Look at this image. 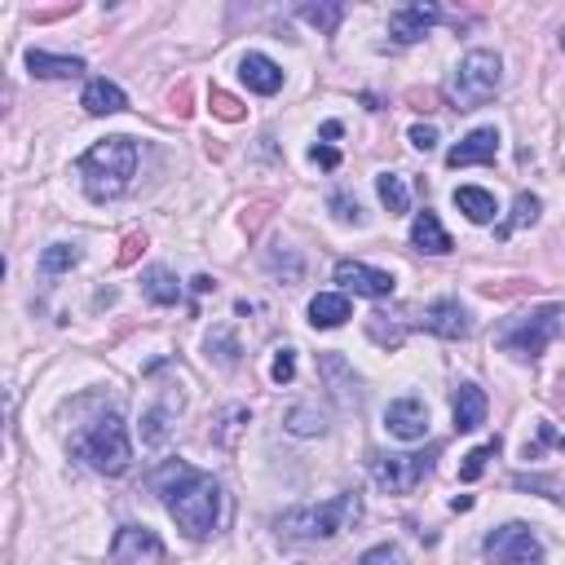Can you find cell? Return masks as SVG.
<instances>
[{"mask_svg":"<svg viewBox=\"0 0 565 565\" xmlns=\"http://www.w3.org/2000/svg\"><path fill=\"white\" fill-rule=\"evenodd\" d=\"M151 490L164 499L168 517L190 539H208L221 525V486H217V477L190 468L186 459H164L151 473Z\"/></svg>","mask_w":565,"mask_h":565,"instance_id":"1","label":"cell"},{"mask_svg":"<svg viewBox=\"0 0 565 565\" xmlns=\"http://www.w3.org/2000/svg\"><path fill=\"white\" fill-rule=\"evenodd\" d=\"M137 159H142L137 155V142H129V137H102V142H93L80 155V164H76L85 195L93 203L120 199L133 186V177H137Z\"/></svg>","mask_w":565,"mask_h":565,"instance_id":"2","label":"cell"},{"mask_svg":"<svg viewBox=\"0 0 565 565\" xmlns=\"http://www.w3.org/2000/svg\"><path fill=\"white\" fill-rule=\"evenodd\" d=\"M363 517V499L354 490L336 495V499H323V503H301V508H288L274 525L282 539H297V543H319V539H336L341 530H350V521Z\"/></svg>","mask_w":565,"mask_h":565,"instance_id":"3","label":"cell"},{"mask_svg":"<svg viewBox=\"0 0 565 565\" xmlns=\"http://www.w3.org/2000/svg\"><path fill=\"white\" fill-rule=\"evenodd\" d=\"M76 455H80L93 473H102V477H120V473L133 464V442H129L124 420H120L115 411L98 416V420L76 437Z\"/></svg>","mask_w":565,"mask_h":565,"instance_id":"4","label":"cell"},{"mask_svg":"<svg viewBox=\"0 0 565 565\" xmlns=\"http://www.w3.org/2000/svg\"><path fill=\"white\" fill-rule=\"evenodd\" d=\"M561 319L565 310L561 306H539V310H525V314H512L499 323L495 332V345L512 358H539L556 336H561Z\"/></svg>","mask_w":565,"mask_h":565,"instance_id":"5","label":"cell"},{"mask_svg":"<svg viewBox=\"0 0 565 565\" xmlns=\"http://www.w3.org/2000/svg\"><path fill=\"white\" fill-rule=\"evenodd\" d=\"M499 85H503V63H499V54L473 49V54L459 58V67H455V76H451V102H455V111H473V107L490 102V98L499 93Z\"/></svg>","mask_w":565,"mask_h":565,"instance_id":"6","label":"cell"},{"mask_svg":"<svg viewBox=\"0 0 565 565\" xmlns=\"http://www.w3.org/2000/svg\"><path fill=\"white\" fill-rule=\"evenodd\" d=\"M481 552H486V565H543V543L521 521H508V525L490 530L481 539Z\"/></svg>","mask_w":565,"mask_h":565,"instance_id":"7","label":"cell"},{"mask_svg":"<svg viewBox=\"0 0 565 565\" xmlns=\"http://www.w3.org/2000/svg\"><path fill=\"white\" fill-rule=\"evenodd\" d=\"M433 468V455H372V481L385 495H411Z\"/></svg>","mask_w":565,"mask_h":565,"instance_id":"8","label":"cell"},{"mask_svg":"<svg viewBox=\"0 0 565 565\" xmlns=\"http://www.w3.org/2000/svg\"><path fill=\"white\" fill-rule=\"evenodd\" d=\"M111 565H164V543L146 525H124L111 539Z\"/></svg>","mask_w":565,"mask_h":565,"instance_id":"9","label":"cell"},{"mask_svg":"<svg viewBox=\"0 0 565 565\" xmlns=\"http://www.w3.org/2000/svg\"><path fill=\"white\" fill-rule=\"evenodd\" d=\"M336 282H341L345 292L367 297V301H385V297H394V274L372 269V265H363V261H341V265H336Z\"/></svg>","mask_w":565,"mask_h":565,"instance_id":"10","label":"cell"},{"mask_svg":"<svg viewBox=\"0 0 565 565\" xmlns=\"http://www.w3.org/2000/svg\"><path fill=\"white\" fill-rule=\"evenodd\" d=\"M437 19H442V10L433 5V0H416V5H402V10L389 14V36H394L398 45H416V41L429 36V27H433Z\"/></svg>","mask_w":565,"mask_h":565,"instance_id":"11","label":"cell"},{"mask_svg":"<svg viewBox=\"0 0 565 565\" xmlns=\"http://www.w3.org/2000/svg\"><path fill=\"white\" fill-rule=\"evenodd\" d=\"M420 328L442 341H464V336H473V314L459 301H433V306H424Z\"/></svg>","mask_w":565,"mask_h":565,"instance_id":"12","label":"cell"},{"mask_svg":"<svg viewBox=\"0 0 565 565\" xmlns=\"http://www.w3.org/2000/svg\"><path fill=\"white\" fill-rule=\"evenodd\" d=\"M385 429L398 437V442H420L429 433V407L420 398H398L389 402L385 411Z\"/></svg>","mask_w":565,"mask_h":565,"instance_id":"13","label":"cell"},{"mask_svg":"<svg viewBox=\"0 0 565 565\" xmlns=\"http://www.w3.org/2000/svg\"><path fill=\"white\" fill-rule=\"evenodd\" d=\"M495 155H499V129H473L459 146H451V155H446V164L451 168H468V164H495Z\"/></svg>","mask_w":565,"mask_h":565,"instance_id":"14","label":"cell"},{"mask_svg":"<svg viewBox=\"0 0 565 565\" xmlns=\"http://www.w3.org/2000/svg\"><path fill=\"white\" fill-rule=\"evenodd\" d=\"M239 80H243L252 93L274 98V93L282 89V67H278L274 58H265V54H243V58H239Z\"/></svg>","mask_w":565,"mask_h":565,"instance_id":"15","label":"cell"},{"mask_svg":"<svg viewBox=\"0 0 565 565\" xmlns=\"http://www.w3.org/2000/svg\"><path fill=\"white\" fill-rule=\"evenodd\" d=\"M486 394L473 385V380H464L459 389H455V398H451V420H455V429L459 433H473V429H481L486 424Z\"/></svg>","mask_w":565,"mask_h":565,"instance_id":"16","label":"cell"},{"mask_svg":"<svg viewBox=\"0 0 565 565\" xmlns=\"http://www.w3.org/2000/svg\"><path fill=\"white\" fill-rule=\"evenodd\" d=\"M411 247H420V252H429V256H446L451 252V234L442 230V221H437V212H416V221H411Z\"/></svg>","mask_w":565,"mask_h":565,"instance_id":"17","label":"cell"},{"mask_svg":"<svg viewBox=\"0 0 565 565\" xmlns=\"http://www.w3.org/2000/svg\"><path fill=\"white\" fill-rule=\"evenodd\" d=\"M27 71L36 80H76L85 71L80 58H63V54H45V49H27Z\"/></svg>","mask_w":565,"mask_h":565,"instance_id":"18","label":"cell"},{"mask_svg":"<svg viewBox=\"0 0 565 565\" xmlns=\"http://www.w3.org/2000/svg\"><path fill=\"white\" fill-rule=\"evenodd\" d=\"M80 107H85L89 115H120V111L129 107V98H124V89L111 85V80H89Z\"/></svg>","mask_w":565,"mask_h":565,"instance_id":"19","label":"cell"},{"mask_svg":"<svg viewBox=\"0 0 565 565\" xmlns=\"http://www.w3.org/2000/svg\"><path fill=\"white\" fill-rule=\"evenodd\" d=\"M350 319V297L345 292H319L314 301H310V323L319 328V332H332V328H341Z\"/></svg>","mask_w":565,"mask_h":565,"instance_id":"20","label":"cell"},{"mask_svg":"<svg viewBox=\"0 0 565 565\" xmlns=\"http://www.w3.org/2000/svg\"><path fill=\"white\" fill-rule=\"evenodd\" d=\"M142 292H146L151 306H177V301H181V282H177L164 265H151V269L142 274Z\"/></svg>","mask_w":565,"mask_h":565,"instance_id":"21","label":"cell"},{"mask_svg":"<svg viewBox=\"0 0 565 565\" xmlns=\"http://www.w3.org/2000/svg\"><path fill=\"white\" fill-rule=\"evenodd\" d=\"M455 208L473 221V225H486V221H495V195L490 190H481V186H459L455 190Z\"/></svg>","mask_w":565,"mask_h":565,"instance_id":"22","label":"cell"},{"mask_svg":"<svg viewBox=\"0 0 565 565\" xmlns=\"http://www.w3.org/2000/svg\"><path fill=\"white\" fill-rule=\"evenodd\" d=\"M376 195H380V203H385L394 217L411 212V190H407V181H402L398 173H380V177H376Z\"/></svg>","mask_w":565,"mask_h":565,"instance_id":"23","label":"cell"},{"mask_svg":"<svg viewBox=\"0 0 565 565\" xmlns=\"http://www.w3.org/2000/svg\"><path fill=\"white\" fill-rule=\"evenodd\" d=\"M282 424H288V433H297V437L328 433V416H323V411H314V407H292Z\"/></svg>","mask_w":565,"mask_h":565,"instance_id":"24","label":"cell"},{"mask_svg":"<svg viewBox=\"0 0 565 565\" xmlns=\"http://www.w3.org/2000/svg\"><path fill=\"white\" fill-rule=\"evenodd\" d=\"M71 265H80V252H76L71 243H49V247L41 252V269H45V274H67Z\"/></svg>","mask_w":565,"mask_h":565,"instance_id":"25","label":"cell"},{"mask_svg":"<svg viewBox=\"0 0 565 565\" xmlns=\"http://www.w3.org/2000/svg\"><path fill=\"white\" fill-rule=\"evenodd\" d=\"M328 208H332V217H336L341 225H363V221H367V217H363V203H358L354 195H345V190L328 195Z\"/></svg>","mask_w":565,"mask_h":565,"instance_id":"26","label":"cell"},{"mask_svg":"<svg viewBox=\"0 0 565 565\" xmlns=\"http://www.w3.org/2000/svg\"><path fill=\"white\" fill-rule=\"evenodd\" d=\"M142 442L146 446H164L168 442V407H151L142 416Z\"/></svg>","mask_w":565,"mask_h":565,"instance_id":"27","label":"cell"},{"mask_svg":"<svg viewBox=\"0 0 565 565\" xmlns=\"http://www.w3.org/2000/svg\"><path fill=\"white\" fill-rule=\"evenodd\" d=\"M301 19H306L310 27H319V32H336L341 19H345V5H306Z\"/></svg>","mask_w":565,"mask_h":565,"instance_id":"28","label":"cell"},{"mask_svg":"<svg viewBox=\"0 0 565 565\" xmlns=\"http://www.w3.org/2000/svg\"><path fill=\"white\" fill-rule=\"evenodd\" d=\"M534 217H539V199L534 195H517V203H512V221L508 225H499V234H512V230H521V225H534Z\"/></svg>","mask_w":565,"mask_h":565,"instance_id":"29","label":"cell"},{"mask_svg":"<svg viewBox=\"0 0 565 565\" xmlns=\"http://www.w3.org/2000/svg\"><path fill=\"white\" fill-rule=\"evenodd\" d=\"M495 451H499V442H486V446L468 451V455H464V464H459V477H464V481H477V477L486 473V459H490Z\"/></svg>","mask_w":565,"mask_h":565,"instance_id":"30","label":"cell"},{"mask_svg":"<svg viewBox=\"0 0 565 565\" xmlns=\"http://www.w3.org/2000/svg\"><path fill=\"white\" fill-rule=\"evenodd\" d=\"M358 565H407V552L398 543H376L358 556Z\"/></svg>","mask_w":565,"mask_h":565,"instance_id":"31","label":"cell"},{"mask_svg":"<svg viewBox=\"0 0 565 565\" xmlns=\"http://www.w3.org/2000/svg\"><path fill=\"white\" fill-rule=\"evenodd\" d=\"M269 376H274V385H288V380H297V350H278V354H274Z\"/></svg>","mask_w":565,"mask_h":565,"instance_id":"32","label":"cell"},{"mask_svg":"<svg viewBox=\"0 0 565 565\" xmlns=\"http://www.w3.org/2000/svg\"><path fill=\"white\" fill-rule=\"evenodd\" d=\"M411 146H416V151H433V146H437V129H433V124H416V129H411Z\"/></svg>","mask_w":565,"mask_h":565,"instance_id":"33","label":"cell"},{"mask_svg":"<svg viewBox=\"0 0 565 565\" xmlns=\"http://www.w3.org/2000/svg\"><path fill=\"white\" fill-rule=\"evenodd\" d=\"M310 159H314V164H323V168H336V164H341V155H336L332 146H314V151H310Z\"/></svg>","mask_w":565,"mask_h":565,"instance_id":"34","label":"cell"},{"mask_svg":"<svg viewBox=\"0 0 565 565\" xmlns=\"http://www.w3.org/2000/svg\"><path fill=\"white\" fill-rule=\"evenodd\" d=\"M212 102H217V111H221L225 120H239V107H234V102H230L225 93H212Z\"/></svg>","mask_w":565,"mask_h":565,"instance_id":"35","label":"cell"},{"mask_svg":"<svg viewBox=\"0 0 565 565\" xmlns=\"http://www.w3.org/2000/svg\"><path fill=\"white\" fill-rule=\"evenodd\" d=\"M561 49H565V32H561Z\"/></svg>","mask_w":565,"mask_h":565,"instance_id":"36","label":"cell"},{"mask_svg":"<svg viewBox=\"0 0 565 565\" xmlns=\"http://www.w3.org/2000/svg\"><path fill=\"white\" fill-rule=\"evenodd\" d=\"M561 451H565V437H561Z\"/></svg>","mask_w":565,"mask_h":565,"instance_id":"37","label":"cell"}]
</instances>
